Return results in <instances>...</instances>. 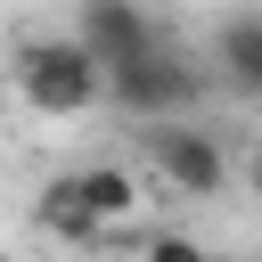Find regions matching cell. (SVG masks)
Masks as SVG:
<instances>
[{
	"instance_id": "cell-1",
	"label": "cell",
	"mask_w": 262,
	"mask_h": 262,
	"mask_svg": "<svg viewBox=\"0 0 262 262\" xmlns=\"http://www.w3.org/2000/svg\"><path fill=\"white\" fill-rule=\"evenodd\" d=\"M8 74H16V98L33 115H49V123H74V115L106 106V74H98V57L74 33H25L16 57H8Z\"/></svg>"
},
{
	"instance_id": "cell-2",
	"label": "cell",
	"mask_w": 262,
	"mask_h": 262,
	"mask_svg": "<svg viewBox=\"0 0 262 262\" xmlns=\"http://www.w3.org/2000/svg\"><path fill=\"white\" fill-rule=\"evenodd\" d=\"M196 98H205V66H196L188 49H172V41H156L147 57H131V66L106 74V106H115L123 123H139V131H156V123H188Z\"/></svg>"
},
{
	"instance_id": "cell-3",
	"label": "cell",
	"mask_w": 262,
	"mask_h": 262,
	"mask_svg": "<svg viewBox=\"0 0 262 262\" xmlns=\"http://www.w3.org/2000/svg\"><path fill=\"white\" fill-rule=\"evenodd\" d=\"M147 180H164L172 196H221L229 188V147L205 123H156L147 131Z\"/></svg>"
},
{
	"instance_id": "cell-4",
	"label": "cell",
	"mask_w": 262,
	"mask_h": 262,
	"mask_svg": "<svg viewBox=\"0 0 262 262\" xmlns=\"http://www.w3.org/2000/svg\"><path fill=\"white\" fill-rule=\"evenodd\" d=\"M74 41L98 57V74H115V66L147 57L164 41V25L147 16V0H74Z\"/></svg>"
},
{
	"instance_id": "cell-5",
	"label": "cell",
	"mask_w": 262,
	"mask_h": 262,
	"mask_svg": "<svg viewBox=\"0 0 262 262\" xmlns=\"http://www.w3.org/2000/svg\"><path fill=\"white\" fill-rule=\"evenodd\" d=\"M74 196H82V213L115 237V229H131V221L147 213V172H139V164H82V172H74Z\"/></svg>"
},
{
	"instance_id": "cell-6",
	"label": "cell",
	"mask_w": 262,
	"mask_h": 262,
	"mask_svg": "<svg viewBox=\"0 0 262 262\" xmlns=\"http://www.w3.org/2000/svg\"><path fill=\"white\" fill-rule=\"evenodd\" d=\"M205 82L237 90V98H262V16H229L205 49Z\"/></svg>"
},
{
	"instance_id": "cell-7",
	"label": "cell",
	"mask_w": 262,
	"mask_h": 262,
	"mask_svg": "<svg viewBox=\"0 0 262 262\" xmlns=\"http://www.w3.org/2000/svg\"><path fill=\"white\" fill-rule=\"evenodd\" d=\"M33 221H41V237H57V246H106V229H98V221L82 213V196H74V172H49V180H41Z\"/></svg>"
},
{
	"instance_id": "cell-8",
	"label": "cell",
	"mask_w": 262,
	"mask_h": 262,
	"mask_svg": "<svg viewBox=\"0 0 262 262\" xmlns=\"http://www.w3.org/2000/svg\"><path fill=\"white\" fill-rule=\"evenodd\" d=\"M139 262H237V254H213V246H196L188 229H156V237L139 246Z\"/></svg>"
},
{
	"instance_id": "cell-9",
	"label": "cell",
	"mask_w": 262,
	"mask_h": 262,
	"mask_svg": "<svg viewBox=\"0 0 262 262\" xmlns=\"http://www.w3.org/2000/svg\"><path fill=\"white\" fill-rule=\"evenodd\" d=\"M246 188L262 196V131H254V147H246Z\"/></svg>"
}]
</instances>
